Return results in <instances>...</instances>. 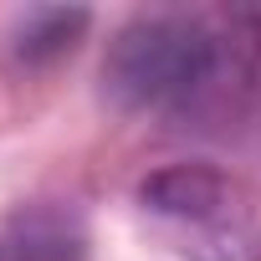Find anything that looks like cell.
Returning <instances> with one entry per match:
<instances>
[{
  "mask_svg": "<svg viewBox=\"0 0 261 261\" xmlns=\"http://www.w3.org/2000/svg\"><path fill=\"white\" fill-rule=\"evenodd\" d=\"M256 77V36L230 21L215 26L190 11L134 16L102 57V97L118 113H169L195 128L241 108Z\"/></svg>",
  "mask_w": 261,
  "mask_h": 261,
  "instance_id": "cell-1",
  "label": "cell"
},
{
  "mask_svg": "<svg viewBox=\"0 0 261 261\" xmlns=\"http://www.w3.org/2000/svg\"><path fill=\"white\" fill-rule=\"evenodd\" d=\"M144 215L190 261H261L251 190L215 164H169L139 185Z\"/></svg>",
  "mask_w": 261,
  "mask_h": 261,
  "instance_id": "cell-2",
  "label": "cell"
},
{
  "mask_svg": "<svg viewBox=\"0 0 261 261\" xmlns=\"http://www.w3.org/2000/svg\"><path fill=\"white\" fill-rule=\"evenodd\" d=\"M87 225L72 205H26L0 225V261H82Z\"/></svg>",
  "mask_w": 261,
  "mask_h": 261,
  "instance_id": "cell-3",
  "label": "cell"
},
{
  "mask_svg": "<svg viewBox=\"0 0 261 261\" xmlns=\"http://www.w3.org/2000/svg\"><path fill=\"white\" fill-rule=\"evenodd\" d=\"M87 11L82 6H31L16 16V26L6 31V51L16 67H46L62 51H72L87 31Z\"/></svg>",
  "mask_w": 261,
  "mask_h": 261,
  "instance_id": "cell-4",
  "label": "cell"
}]
</instances>
